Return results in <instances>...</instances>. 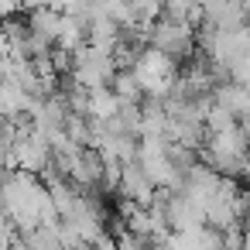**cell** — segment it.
Returning <instances> with one entry per match:
<instances>
[{"mask_svg":"<svg viewBox=\"0 0 250 250\" xmlns=\"http://www.w3.org/2000/svg\"><path fill=\"white\" fill-rule=\"evenodd\" d=\"M247 158H250V137H247L243 124H233L229 130L209 134V141L199 147V161H206L219 175H233V178L243 171Z\"/></svg>","mask_w":250,"mask_h":250,"instance_id":"cell-1","label":"cell"},{"mask_svg":"<svg viewBox=\"0 0 250 250\" xmlns=\"http://www.w3.org/2000/svg\"><path fill=\"white\" fill-rule=\"evenodd\" d=\"M134 76L141 79V86H144L147 96L165 100V96H171V89L178 86V76H182V72H178V59H171V55H165L161 48L147 45V48L141 52L137 65H134Z\"/></svg>","mask_w":250,"mask_h":250,"instance_id":"cell-2","label":"cell"},{"mask_svg":"<svg viewBox=\"0 0 250 250\" xmlns=\"http://www.w3.org/2000/svg\"><path fill=\"white\" fill-rule=\"evenodd\" d=\"M151 45L161 48V52L171 55V59H188V55L195 52V24L161 14V18L151 24Z\"/></svg>","mask_w":250,"mask_h":250,"instance_id":"cell-3","label":"cell"},{"mask_svg":"<svg viewBox=\"0 0 250 250\" xmlns=\"http://www.w3.org/2000/svg\"><path fill=\"white\" fill-rule=\"evenodd\" d=\"M117 76V62H113V52H103L96 45H86L76 52V69H72V79L86 89H100V86H110Z\"/></svg>","mask_w":250,"mask_h":250,"instance_id":"cell-4","label":"cell"},{"mask_svg":"<svg viewBox=\"0 0 250 250\" xmlns=\"http://www.w3.org/2000/svg\"><path fill=\"white\" fill-rule=\"evenodd\" d=\"M216 103L219 106H226L236 120H247L250 117V86H243V83H233V79H226V83H219L216 86Z\"/></svg>","mask_w":250,"mask_h":250,"instance_id":"cell-5","label":"cell"},{"mask_svg":"<svg viewBox=\"0 0 250 250\" xmlns=\"http://www.w3.org/2000/svg\"><path fill=\"white\" fill-rule=\"evenodd\" d=\"M120 42H124V24L120 21H113V18H89V45H96L103 52H113Z\"/></svg>","mask_w":250,"mask_h":250,"instance_id":"cell-6","label":"cell"},{"mask_svg":"<svg viewBox=\"0 0 250 250\" xmlns=\"http://www.w3.org/2000/svg\"><path fill=\"white\" fill-rule=\"evenodd\" d=\"M28 28H31L35 35L48 38V42H59V31H62V11L52 7V4H45V7H38V11H28Z\"/></svg>","mask_w":250,"mask_h":250,"instance_id":"cell-7","label":"cell"},{"mask_svg":"<svg viewBox=\"0 0 250 250\" xmlns=\"http://www.w3.org/2000/svg\"><path fill=\"white\" fill-rule=\"evenodd\" d=\"M110 89L120 96V103H144V96H147L144 86H141V79L134 76V69H117Z\"/></svg>","mask_w":250,"mask_h":250,"instance_id":"cell-8","label":"cell"},{"mask_svg":"<svg viewBox=\"0 0 250 250\" xmlns=\"http://www.w3.org/2000/svg\"><path fill=\"white\" fill-rule=\"evenodd\" d=\"M120 110V96L110 89V86H100V89H89V113L86 117H96V120H110L117 117Z\"/></svg>","mask_w":250,"mask_h":250,"instance_id":"cell-9","label":"cell"},{"mask_svg":"<svg viewBox=\"0 0 250 250\" xmlns=\"http://www.w3.org/2000/svg\"><path fill=\"white\" fill-rule=\"evenodd\" d=\"M24 250H65L59 226H35L24 229Z\"/></svg>","mask_w":250,"mask_h":250,"instance_id":"cell-10","label":"cell"},{"mask_svg":"<svg viewBox=\"0 0 250 250\" xmlns=\"http://www.w3.org/2000/svg\"><path fill=\"white\" fill-rule=\"evenodd\" d=\"M240 175H243V182L250 185V158H247V165H243V171H240Z\"/></svg>","mask_w":250,"mask_h":250,"instance_id":"cell-11","label":"cell"},{"mask_svg":"<svg viewBox=\"0 0 250 250\" xmlns=\"http://www.w3.org/2000/svg\"><path fill=\"white\" fill-rule=\"evenodd\" d=\"M240 124H243V130H247V137H250V117H247V120H240Z\"/></svg>","mask_w":250,"mask_h":250,"instance_id":"cell-12","label":"cell"},{"mask_svg":"<svg viewBox=\"0 0 250 250\" xmlns=\"http://www.w3.org/2000/svg\"><path fill=\"white\" fill-rule=\"evenodd\" d=\"M243 250H250V226H247V240H243Z\"/></svg>","mask_w":250,"mask_h":250,"instance_id":"cell-13","label":"cell"}]
</instances>
